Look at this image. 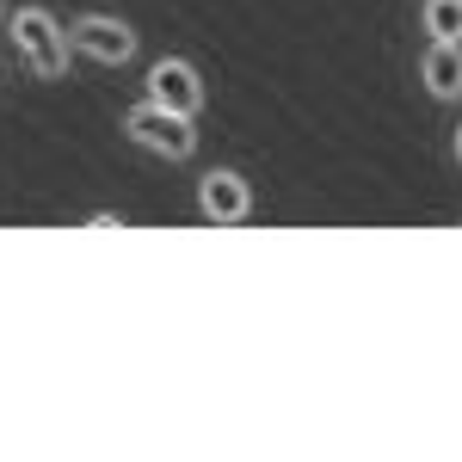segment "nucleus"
Instances as JSON below:
<instances>
[{
	"mask_svg": "<svg viewBox=\"0 0 462 462\" xmlns=\"http://www.w3.org/2000/svg\"><path fill=\"white\" fill-rule=\"evenodd\" d=\"M6 37H13V50H19V62L37 74V80H69V25L50 13V6H37V0H25V6H13L6 13Z\"/></svg>",
	"mask_w": 462,
	"mask_h": 462,
	"instance_id": "1",
	"label": "nucleus"
},
{
	"mask_svg": "<svg viewBox=\"0 0 462 462\" xmlns=\"http://www.w3.org/2000/svg\"><path fill=\"white\" fill-rule=\"evenodd\" d=\"M124 136L143 148V154H161V161H191L198 154V117H185V111H167L143 99V106L124 111Z\"/></svg>",
	"mask_w": 462,
	"mask_h": 462,
	"instance_id": "2",
	"label": "nucleus"
},
{
	"mask_svg": "<svg viewBox=\"0 0 462 462\" xmlns=\"http://www.w3.org/2000/svg\"><path fill=\"white\" fill-rule=\"evenodd\" d=\"M69 43H74V56H87V62H99V69H124V62H136V50H143L136 25L117 19V13H80V19H69Z\"/></svg>",
	"mask_w": 462,
	"mask_h": 462,
	"instance_id": "3",
	"label": "nucleus"
},
{
	"mask_svg": "<svg viewBox=\"0 0 462 462\" xmlns=\"http://www.w3.org/2000/svg\"><path fill=\"white\" fill-rule=\"evenodd\" d=\"M148 99L167 111H185V117H204V106H210V87H204V74H198V62L191 56H161V62H148Z\"/></svg>",
	"mask_w": 462,
	"mask_h": 462,
	"instance_id": "4",
	"label": "nucleus"
},
{
	"mask_svg": "<svg viewBox=\"0 0 462 462\" xmlns=\"http://www.w3.org/2000/svg\"><path fill=\"white\" fill-rule=\"evenodd\" d=\"M198 216H204V222H216V228L247 222V216H253V185H247V173H235V167H210V173L198 179Z\"/></svg>",
	"mask_w": 462,
	"mask_h": 462,
	"instance_id": "5",
	"label": "nucleus"
},
{
	"mask_svg": "<svg viewBox=\"0 0 462 462\" xmlns=\"http://www.w3.org/2000/svg\"><path fill=\"white\" fill-rule=\"evenodd\" d=\"M420 80H426V93L438 106H457L462 99V43H426Z\"/></svg>",
	"mask_w": 462,
	"mask_h": 462,
	"instance_id": "6",
	"label": "nucleus"
},
{
	"mask_svg": "<svg viewBox=\"0 0 462 462\" xmlns=\"http://www.w3.org/2000/svg\"><path fill=\"white\" fill-rule=\"evenodd\" d=\"M420 25L431 43H462V0H426Z\"/></svg>",
	"mask_w": 462,
	"mask_h": 462,
	"instance_id": "7",
	"label": "nucleus"
},
{
	"mask_svg": "<svg viewBox=\"0 0 462 462\" xmlns=\"http://www.w3.org/2000/svg\"><path fill=\"white\" fill-rule=\"evenodd\" d=\"M87 222H93V228H124V216H117V210H93Z\"/></svg>",
	"mask_w": 462,
	"mask_h": 462,
	"instance_id": "8",
	"label": "nucleus"
},
{
	"mask_svg": "<svg viewBox=\"0 0 462 462\" xmlns=\"http://www.w3.org/2000/svg\"><path fill=\"white\" fill-rule=\"evenodd\" d=\"M450 154H457V167H462V124H457V136H450Z\"/></svg>",
	"mask_w": 462,
	"mask_h": 462,
	"instance_id": "9",
	"label": "nucleus"
},
{
	"mask_svg": "<svg viewBox=\"0 0 462 462\" xmlns=\"http://www.w3.org/2000/svg\"><path fill=\"white\" fill-rule=\"evenodd\" d=\"M0 25H6V0H0Z\"/></svg>",
	"mask_w": 462,
	"mask_h": 462,
	"instance_id": "10",
	"label": "nucleus"
}]
</instances>
